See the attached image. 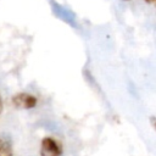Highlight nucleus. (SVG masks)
<instances>
[{
    "label": "nucleus",
    "mask_w": 156,
    "mask_h": 156,
    "mask_svg": "<svg viewBox=\"0 0 156 156\" xmlns=\"http://www.w3.org/2000/svg\"><path fill=\"white\" fill-rule=\"evenodd\" d=\"M62 151V144L57 139L52 136H45L41 139L40 156H61Z\"/></svg>",
    "instance_id": "1"
},
{
    "label": "nucleus",
    "mask_w": 156,
    "mask_h": 156,
    "mask_svg": "<svg viewBox=\"0 0 156 156\" xmlns=\"http://www.w3.org/2000/svg\"><path fill=\"white\" fill-rule=\"evenodd\" d=\"M12 105L17 108H24V110H29V108H34L38 104V99L35 95L29 94V93H17L12 96L11 99Z\"/></svg>",
    "instance_id": "2"
},
{
    "label": "nucleus",
    "mask_w": 156,
    "mask_h": 156,
    "mask_svg": "<svg viewBox=\"0 0 156 156\" xmlns=\"http://www.w3.org/2000/svg\"><path fill=\"white\" fill-rule=\"evenodd\" d=\"M150 124H151V127L155 129V132H156V116H151L150 117Z\"/></svg>",
    "instance_id": "3"
},
{
    "label": "nucleus",
    "mask_w": 156,
    "mask_h": 156,
    "mask_svg": "<svg viewBox=\"0 0 156 156\" xmlns=\"http://www.w3.org/2000/svg\"><path fill=\"white\" fill-rule=\"evenodd\" d=\"M143 1L146 2V4H149V5H154L156 7V0H143Z\"/></svg>",
    "instance_id": "4"
},
{
    "label": "nucleus",
    "mask_w": 156,
    "mask_h": 156,
    "mask_svg": "<svg viewBox=\"0 0 156 156\" xmlns=\"http://www.w3.org/2000/svg\"><path fill=\"white\" fill-rule=\"evenodd\" d=\"M0 110H1V96H0Z\"/></svg>",
    "instance_id": "5"
},
{
    "label": "nucleus",
    "mask_w": 156,
    "mask_h": 156,
    "mask_svg": "<svg viewBox=\"0 0 156 156\" xmlns=\"http://www.w3.org/2000/svg\"><path fill=\"white\" fill-rule=\"evenodd\" d=\"M124 1H130V0H124Z\"/></svg>",
    "instance_id": "6"
}]
</instances>
